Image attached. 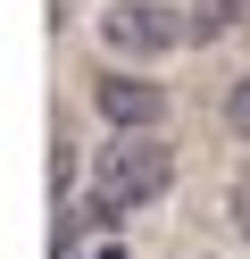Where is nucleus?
Here are the masks:
<instances>
[{"instance_id":"39448f33","label":"nucleus","mask_w":250,"mask_h":259,"mask_svg":"<svg viewBox=\"0 0 250 259\" xmlns=\"http://www.w3.org/2000/svg\"><path fill=\"white\" fill-rule=\"evenodd\" d=\"M225 134L250 142V75H233V84H225Z\"/></svg>"},{"instance_id":"20e7f679","label":"nucleus","mask_w":250,"mask_h":259,"mask_svg":"<svg viewBox=\"0 0 250 259\" xmlns=\"http://www.w3.org/2000/svg\"><path fill=\"white\" fill-rule=\"evenodd\" d=\"M233 17H242V0H192V34H200V42H217Z\"/></svg>"},{"instance_id":"7ed1b4c3","label":"nucleus","mask_w":250,"mask_h":259,"mask_svg":"<svg viewBox=\"0 0 250 259\" xmlns=\"http://www.w3.org/2000/svg\"><path fill=\"white\" fill-rule=\"evenodd\" d=\"M92 109L125 134V125H159V117H167V92L150 84V75H117V67H109V75L92 84Z\"/></svg>"},{"instance_id":"f257e3e1","label":"nucleus","mask_w":250,"mask_h":259,"mask_svg":"<svg viewBox=\"0 0 250 259\" xmlns=\"http://www.w3.org/2000/svg\"><path fill=\"white\" fill-rule=\"evenodd\" d=\"M167 184H175V151L159 142V125H125V134L92 159V209H100V218L150 209Z\"/></svg>"},{"instance_id":"f03ea898","label":"nucleus","mask_w":250,"mask_h":259,"mask_svg":"<svg viewBox=\"0 0 250 259\" xmlns=\"http://www.w3.org/2000/svg\"><path fill=\"white\" fill-rule=\"evenodd\" d=\"M183 34H192V17H175L167 0H117L109 17H100V51L133 59V67H150V59L183 51Z\"/></svg>"},{"instance_id":"423d86ee","label":"nucleus","mask_w":250,"mask_h":259,"mask_svg":"<svg viewBox=\"0 0 250 259\" xmlns=\"http://www.w3.org/2000/svg\"><path fill=\"white\" fill-rule=\"evenodd\" d=\"M233 226H242V234H250V167L233 176Z\"/></svg>"}]
</instances>
